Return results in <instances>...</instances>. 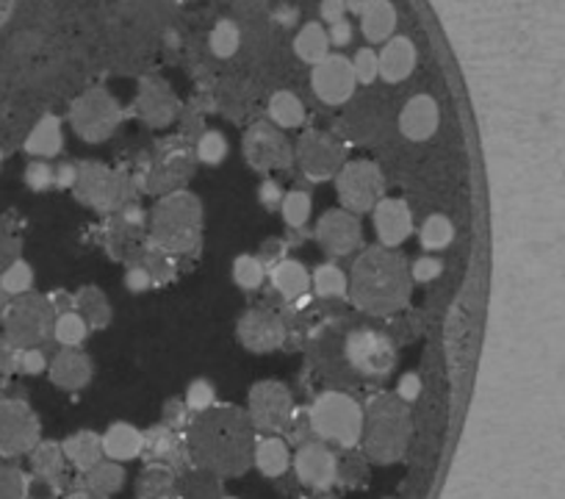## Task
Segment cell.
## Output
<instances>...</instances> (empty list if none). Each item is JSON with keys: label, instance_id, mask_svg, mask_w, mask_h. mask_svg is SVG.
Here are the masks:
<instances>
[{"label": "cell", "instance_id": "10", "mask_svg": "<svg viewBox=\"0 0 565 499\" xmlns=\"http://www.w3.org/2000/svg\"><path fill=\"white\" fill-rule=\"evenodd\" d=\"M317 238L330 256H350L361 244V222L350 211H328L319 220Z\"/></svg>", "mask_w": 565, "mask_h": 499}, {"label": "cell", "instance_id": "21", "mask_svg": "<svg viewBox=\"0 0 565 499\" xmlns=\"http://www.w3.org/2000/svg\"><path fill=\"white\" fill-rule=\"evenodd\" d=\"M282 216L295 227L306 225V220L311 216V198L306 192L286 194V200H282Z\"/></svg>", "mask_w": 565, "mask_h": 499}, {"label": "cell", "instance_id": "23", "mask_svg": "<svg viewBox=\"0 0 565 499\" xmlns=\"http://www.w3.org/2000/svg\"><path fill=\"white\" fill-rule=\"evenodd\" d=\"M411 275L416 280H422V284H427V280H433V278H438V275H441V264H438L436 258H422V262L413 264Z\"/></svg>", "mask_w": 565, "mask_h": 499}, {"label": "cell", "instance_id": "19", "mask_svg": "<svg viewBox=\"0 0 565 499\" xmlns=\"http://www.w3.org/2000/svg\"><path fill=\"white\" fill-rule=\"evenodd\" d=\"M313 286L322 297H341L347 295V275L335 264H322L313 273Z\"/></svg>", "mask_w": 565, "mask_h": 499}, {"label": "cell", "instance_id": "13", "mask_svg": "<svg viewBox=\"0 0 565 499\" xmlns=\"http://www.w3.org/2000/svg\"><path fill=\"white\" fill-rule=\"evenodd\" d=\"M47 372H51V381L56 383L58 389H67V392H75V389L86 386L92 374V363L84 352L64 350L47 363Z\"/></svg>", "mask_w": 565, "mask_h": 499}, {"label": "cell", "instance_id": "2", "mask_svg": "<svg viewBox=\"0 0 565 499\" xmlns=\"http://www.w3.org/2000/svg\"><path fill=\"white\" fill-rule=\"evenodd\" d=\"M366 455L385 471H402L413 449V416L399 397H377L366 408Z\"/></svg>", "mask_w": 565, "mask_h": 499}, {"label": "cell", "instance_id": "9", "mask_svg": "<svg viewBox=\"0 0 565 499\" xmlns=\"http://www.w3.org/2000/svg\"><path fill=\"white\" fill-rule=\"evenodd\" d=\"M75 192H78L81 200L97 205V209H114L117 203H122L125 181L119 178V172L108 170L97 161H86V164L78 167Z\"/></svg>", "mask_w": 565, "mask_h": 499}, {"label": "cell", "instance_id": "24", "mask_svg": "<svg viewBox=\"0 0 565 499\" xmlns=\"http://www.w3.org/2000/svg\"><path fill=\"white\" fill-rule=\"evenodd\" d=\"M125 286H128L130 291H145L153 286V275H150L145 267H134L128 269V275H125Z\"/></svg>", "mask_w": 565, "mask_h": 499}, {"label": "cell", "instance_id": "15", "mask_svg": "<svg viewBox=\"0 0 565 499\" xmlns=\"http://www.w3.org/2000/svg\"><path fill=\"white\" fill-rule=\"evenodd\" d=\"M73 306L84 314L81 319L86 322V328H89V325L92 328H103V325L108 322V317H111L106 297H103V291L95 289V286H84V289L73 297Z\"/></svg>", "mask_w": 565, "mask_h": 499}, {"label": "cell", "instance_id": "25", "mask_svg": "<svg viewBox=\"0 0 565 499\" xmlns=\"http://www.w3.org/2000/svg\"><path fill=\"white\" fill-rule=\"evenodd\" d=\"M75 181H78V167L70 164V161H64V164H58L56 170H53V183H56L58 189L75 187Z\"/></svg>", "mask_w": 565, "mask_h": 499}, {"label": "cell", "instance_id": "12", "mask_svg": "<svg viewBox=\"0 0 565 499\" xmlns=\"http://www.w3.org/2000/svg\"><path fill=\"white\" fill-rule=\"evenodd\" d=\"M238 336H242L244 344L249 350H275V347L282 344V325L277 322L275 314L269 311H249L247 317L238 322Z\"/></svg>", "mask_w": 565, "mask_h": 499}, {"label": "cell", "instance_id": "7", "mask_svg": "<svg viewBox=\"0 0 565 499\" xmlns=\"http://www.w3.org/2000/svg\"><path fill=\"white\" fill-rule=\"evenodd\" d=\"M339 198L344 203V209L350 214H363V211H372L374 205L383 198V176H380V167L374 161L355 159L347 161L344 170L339 172Z\"/></svg>", "mask_w": 565, "mask_h": 499}, {"label": "cell", "instance_id": "27", "mask_svg": "<svg viewBox=\"0 0 565 499\" xmlns=\"http://www.w3.org/2000/svg\"><path fill=\"white\" fill-rule=\"evenodd\" d=\"M258 198L264 200V205H277V203H280L282 192H280V187H277L275 181H266V183H260Z\"/></svg>", "mask_w": 565, "mask_h": 499}, {"label": "cell", "instance_id": "20", "mask_svg": "<svg viewBox=\"0 0 565 499\" xmlns=\"http://www.w3.org/2000/svg\"><path fill=\"white\" fill-rule=\"evenodd\" d=\"M233 278H236V284L244 286V289H258L260 280H264V264H260V258L238 256L236 262H233Z\"/></svg>", "mask_w": 565, "mask_h": 499}, {"label": "cell", "instance_id": "18", "mask_svg": "<svg viewBox=\"0 0 565 499\" xmlns=\"http://www.w3.org/2000/svg\"><path fill=\"white\" fill-rule=\"evenodd\" d=\"M455 236V227L447 216H430L422 227V244L427 250H444Z\"/></svg>", "mask_w": 565, "mask_h": 499}, {"label": "cell", "instance_id": "26", "mask_svg": "<svg viewBox=\"0 0 565 499\" xmlns=\"http://www.w3.org/2000/svg\"><path fill=\"white\" fill-rule=\"evenodd\" d=\"M418 392H422V381H418V374H405L399 381V400L402 403H413V400L418 397Z\"/></svg>", "mask_w": 565, "mask_h": 499}, {"label": "cell", "instance_id": "8", "mask_svg": "<svg viewBox=\"0 0 565 499\" xmlns=\"http://www.w3.org/2000/svg\"><path fill=\"white\" fill-rule=\"evenodd\" d=\"M347 358L361 374H388L394 369V344L377 330H355L347 339Z\"/></svg>", "mask_w": 565, "mask_h": 499}, {"label": "cell", "instance_id": "17", "mask_svg": "<svg viewBox=\"0 0 565 499\" xmlns=\"http://www.w3.org/2000/svg\"><path fill=\"white\" fill-rule=\"evenodd\" d=\"M86 333H89V328H86V322L81 319V314L75 311L58 314L56 322H53V339L64 347L81 344V341L86 339Z\"/></svg>", "mask_w": 565, "mask_h": 499}, {"label": "cell", "instance_id": "3", "mask_svg": "<svg viewBox=\"0 0 565 499\" xmlns=\"http://www.w3.org/2000/svg\"><path fill=\"white\" fill-rule=\"evenodd\" d=\"M311 431L319 442L330 444L333 449L344 455H358L366 458L363 447V431H366V411L347 394H322L311 408ZM374 464V460H372ZM377 466V464H374Z\"/></svg>", "mask_w": 565, "mask_h": 499}, {"label": "cell", "instance_id": "1", "mask_svg": "<svg viewBox=\"0 0 565 499\" xmlns=\"http://www.w3.org/2000/svg\"><path fill=\"white\" fill-rule=\"evenodd\" d=\"M352 300L369 314L399 311L411 295L405 264L385 247L366 250L352 269Z\"/></svg>", "mask_w": 565, "mask_h": 499}, {"label": "cell", "instance_id": "14", "mask_svg": "<svg viewBox=\"0 0 565 499\" xmlns=\"http://www.w3.org/2000/svg\"><path fill=\"white\" fill-rule=\"evenodd\" d=\"M271 284H275V289L286 300H297V297H302L308 291L311 278H308L306 267L300 262H280L275 267V273H271Z\"/></svg>", "mask_w": 565, "mask_h": 499}, {"label": "cell", "instance_id": "11", "mask_svg": "<svg viewBox=\"0 0 565 499\" xmlns=\"http://www.w3.org/2000/svg\"><path fill=\"white\" fill-rule=\"evenodd\" d=\"M374 225H377V236L385 247H396V244L405 242L413 231L405 200H380L374 205Z\"/></svg>", "mask_w": 565, "mask_h": 499}, {"label": "cell", "instance_id": "22", "mask_svg": "<svg viewBox=\"0 0 565 499\" xmlns=\"http://www.w3.org/2000/svg\"><path fill=\"white\" fill-rule=\"evenodd\" d=\"M214 405V389L209 381H194L186 392V408L194 414H205Z\"/></svg>", "mask_w": 565, "mask_h": 499}, {"label": "cell", "instance_id": "5", "mask_svg": "<svg viewBox=\"0 0 565 499\" xmlns=\"http://www.w3.org/2000/svg\"><path fill=\"white\" fill-rule=\"evenodd\" d=\"M242 150L244 159H247L255 170L264 172L289 167L297 156V145H291L289 131L280 128V125L271 119L269 112L247 125V131H244L242 137Z\"/></svg>", "mask_w": 565, "mask_h": 499}, {"label": "cell", "instance_id": "4", "mask_svg": "<svg viewBox=\"0 0 565 499\" xmlns=\"http://www.w3.org/2000/svg\"><path fill=\"white\" fill-rule=\"evenodd\" d=\"M200 236V203L186 192H172L153 211V238L170 253H186Z\"/></svg>", "mask_w": 565, "mask_h": 499}, {"label": "cell", "instance_id": "6", "mask_svg": "<svg viewBox=\"0 0 565 499\" xmlns=\"http://www.w3.org/2000/svg\"><path fill=\"white\" fill-rule=\"evenodd\" d=\"M249 420L264 436H280L295 422V397L282 383H258L249 394Z\"/></svg>", "mask_w": 565, "mask_h": 499}, {"label": "cell", "instance_id": "16", "mask_svg": "<svg viewBox=\"0 0 565 499\" xmlns=\"http://www.w3.org/2000/svg\"><path fill=\"white\" fill-rule=\"evenodd\" d=\"M231 153V142L222 131L211 128V131H203L198 137V148H194V156H198L203 164H222Z\"/></svg>", "mask_w": 565, "mask_h": 499}]
</instances>
